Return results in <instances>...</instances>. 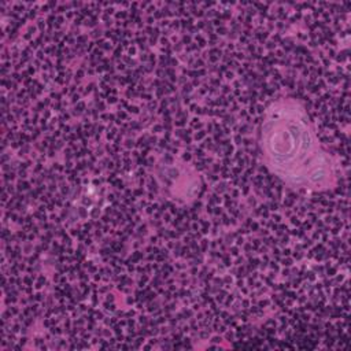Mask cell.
<instances>
[{
  "label": "cell",
  "mask_w": 351,
  "mask_h": 351,
  "mask_svg": "<svg viewBox=\"0 0 351 351\" xmlns=\"http://www.w3.org/2000/svg\"><path fill=\"white\" fill-rule=\"evenodd\" d=\"M261 148L266 166L289 186L324 191L336 182L332 158L295 100H280L269 107L262 123Z\"/></svg>",
  "instance_id": "cell-1"
}]
</instances>
